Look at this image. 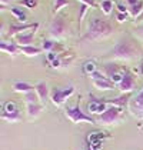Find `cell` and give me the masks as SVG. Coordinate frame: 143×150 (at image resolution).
Listing matches in <instances>:
<instances>
[{"label":"cell","instance_id":"obj_38","mask_svg":"<svg viewBox=\"0 0 143 150\" xmlns=\"http://www.w3.org/2000/svg\"><path fill=\"white\" fill-rule=\"evenodd\" d=\"M140 71H142V74H143V62H142V64H140Z\"/></svg>","mask_w":143,"mask_h":150},{"label":"cell","instance_id":"obj_5","mask_svg":"<svg viewBox=\"0 0 143 150\" xmlns=\"http://www.w3.org/2000/svg\"><path fill=\"white\" fill-rule=\"evenodd\" d=\"M67 30H69L67 19L63 14L55 16L53 22L50 23V27H49V35H50V37L52 39H62V37L66 36Z\"/></svg>","mask_w":143,"mask_h":150},{"label":"cell","instance_id":"obj_18","mask_svg":"<svg viewBox=\"0 0 143 150\" xmlns=\"http://www.w3.org/2000/svg\"><path fill=\"white\" fill-rule=\"evenodd\" d=\"M1 120L9 122V123H17L22 120V115L20 110H14V112H1Z\"/></svg>","mask_w":143,"mask_h":150},{"label":"cell","instance_id":"obj_17","mask_svg":"<svg viewBox=\"0 0 143 150\" xmlns=\"http://www.w3.org/2000/svg\"><path fill=\"white\" fill-rule=\"evenodd\" d=\"M13 92L16 93H20V94H26V93H30L35 90V86L26 83V81H14L12 86Z\"/></svg>","mask_w":143,"mask_h":150},{"label":"cell","instance_id":"obj_3","mask_svg":"<svg viewBox=\"0 0 143 150\" xmlns=\"http://www.w3.org/2000/svg\"><path fill=\"white\" fill-rule=\"evenodd\" d=\"M122 120H123V109L118 107V106H109L106 112L97 116L96 123L102 125V126H113V125H118Z\"/></svg>","mask_w":143,"mask_h":150},{"label":"cell","instance_id":"obj_12","mask_svg":"<svg viewBox=\"0 0 143 150\" xmlns=\"http://www.w3.org/2000/svg\"><path fill=\"white\" fill-rule=\"evenodd\" d=\"M136 86V79H135V74H132L130 71H126L123 79L118 84V89L122 93H132V90L135 89Z\"/></svg>","mask_w":143,"mask_h":150},{"label":"cell","instance_id":"obj_36","mask_svg":"<svg viewBox=\"0 0 143 150\" xmlns=\"http://www.w3.org/2000/svg\"><path fill=\"white\" fill-rule=\"evenodd\" d=\"M133 22H135V24H140V23H143V13L140 14V16H139V17H137V19H136V20H133Z\"/></svg>","mask_w":143,"mask_h":150},{"label":"cell","instance_id":"obj_14","mask_svg":"<svg viewBox=\"0 0 143 150\" xmlns=\"http://www.w3.org/2000/svg\"><path fill=\"white\" fill-rule=\"evenodd\" d=\"M35 92L37 93V96H39V99H40V103L45 106L46 102L50 99V92H49L46 81H39L35 86Z\"/></svg>","mask_w":143,"mask_h":150},{"label":"cell","instance_id":"obj_7","mask_svg":"<svg viewBox=\"0 0 143 150\" xmlns=\"http://www.w3.org/2000/svg\"><path fill=\"white\" fill-rule=\"evenodd\" d=\"M89 77H90V80L93 81V86L97 90H115V87H116V84L99 70L92 73Z\"/></svg>","mask_w":143,"mask_h":150},{"label":"cell","instance_id":"obj_30","mask_svg":"<svg viewBox=\"0 0 143 150\" xmlns=\"http://www.w3.org/2000/svg\"><path fill=\"white\" fill-rule=\"evenodd\" d=\"M127 16H129V13H119L116 14V19H118V22L119 23H125L126 20H127Z\"/></svg>","mask_w":143,"mask_h":150},{"label":"cell","instance_id":"obj_24","mask_svg":"<svg viewBox=\"0 0 143 150\" xmlns=\"http://www.w3.org/2000/svg\"><path fill=\"white\" fill-rule=\"evenodd\" d=\"M24 96V102H26V104L29 103H40V99H39V96H37V93L33 90V92L30 93H26V94H23Z\"/></svg>","mask_w":143,"mask_h":150},{"label":"cell","instance_id":"obj_23","mask_svg":"<svg viewBox=\"0 0 143 150\" xmlns=\"http://www.w3.org/2000/svg\"><path fill=\"white\" fill-rule=\"evenodd\" d=\"M113 6H115L113 0H100V9L105 14H110L113 10Z\"/></svg>","mask_w":143,"mask_h":150},{"label":"cell","instance_id":"obj_11","mask_svg":"<svg viewBox=\"0 0 143 150\" xmlns=\"http://www.w3.org/2000/svg\"><path fill=\"white\" fill-rule=\"evenodd\" d=\"M39 23H12L9 26V32H7V37H16L17 35H22L26 32H30L33 29H37Z\"/></svg>","mask_w":143,"mask_h":150},{"label":"cell","instance_id":"obj_25","mask_svg":"<svg viewBox=\"0 0 143 150\" xmlns=\"http://www.w3.org/2000/svg\"><path fill=\"white\" fill-rule=\"evenodd\" d=\"M69 3H70V0H55L53 13H55V14H57V13L60 12V9H63V7L69 6Z\"/></svg>","mask_w":143,"mask_h":150},{"label":"cell","instance_id":"obj_29","mask_svg":"<svg viewBox=\"0 0 143 150\" xmlns=\"http://www.w3.org/2000/svg\"><path fill=\"white\" fill-rule=\"evenodd\" d=\"M14 110H17L16 103H13V102H6V103H4L3 112H14Z\"/></svg>","mask_w":143,"mask_h":150},{"label":"cell","instance_id":"obj_39","mask_svg":"<svg viewBox=\"0 0 143 150\" xmlns=\"http://www.w3.org/2000/svg\"><path fill=\"white\" fill-rule=\"evenodd\" d=\"M140 29H142V30H143V26H142V27H140Z\"/></svg>","mask_w":143,"mask_h":150},{"label":"cell","instance_id":"obj_1","mask_svg":"<svg viewBox=\"0 0 143 150\" xmlns=\"http://www.w3.org/2000/svg\"><path fill=\"white\" fill-rule=\"evenodd\" d=\"M112 33H113V26L107 20L100 19V17H93L89 22L86 33L83 36H80L79 42H95V40L105 39Z\"/></svg>","mask_w":143,"mask_h":150},{"label":"cell","instance_id":"obj_28","mask_svg":"<svg viewBox=\"0 0 143 150\" xmlns=\"http://www.w3.org/2000/svg\"><path fill=\"white\" fill-rule=\"evenodd\" d=\"M22 6H26L27 9H35L37 6V0H19Z\"/></svg>","mask_w":143,"mask_h":150},{"label":"cell","instance_id":"obj_2","mask_svg":"<svg viewBox=\"0 0 143 150\" xmlns=\"http://www.w3.org/2000/svg\"><path fill=\"white\" fill-rule=\"evenodd\" d=\"M140 54L139 47L129 39L119 40L110 50V57L116 60H133Z\"/></svg>","mask_w":143,"mask_h":150},{"label":"cell","instance_id":"obj_16","mask_svg":"<svg viewBox=\"0 0 143 150\" xmlns=\"http://www.w3.org/2000/svg\"><path fill=\"white\" fill-rule=\"evenodd\" d=\"M36 30L37 29H33L30 32H26V33L16 36V42L19 43V46H32V43H33L35 36H36Z\"/></svg>","mask_w":143,"mask_h":150},{"label":"cell","instance_id":"obj_10","mask_svg":"<svg viewBox=\"0 0 143 150\" xmlns=\"http://www.w3.org/2000/svg\"><path fill=\"white\" fill-rule=\"evenodd\" d=\"M129 112L132 116L137 117L139 120H143V89L135 97H132L129 103Z\"/></svg>","mask_w":143,"mask_h":150},{"label":"cell","instance_id":"obj_19","mask_svg":"<svg viewBox=\"0 0 143 150\" xmlns=\"http://www.w3.org/2000/svg\"><path fill=\"white\" fill-rule=\"evenodd\" d=\"M43 50H46V52H55V53H57L60 50H63V46L60 45L59 42H55V39H47V40H45L43 42V47H42Z\"/></svg>","mask_w":143,"mask_h":150},{"label":"cell","instance_id":"obj_15","mask_svg":"<svg viewBox=\"0 0 143 150\" xmlns=\"http://www.w3.org/2000/svg\"><path fill=\"white\" fill-rule=\"evenodd\" d=\"M0 50L3 52V53H7V54H10L12 57H16L17 56V53L20 52V46L17 45V43H14V42H1L0 43Z\"/></svg>","mask_w":143,"mask_h":150},{"label":"cell","instance_id":"obj_34","mask_svg":"<svg viewBox=\"0 0 143 150\" xmlns=\"http://www.w3.org/2000/svg\"><path fill=\"white\" fill-rule=\"evenodd\" d=\"M50 64H52V67H53V69H59L60 66H62V62H60V59L57 57L56 60H55V62H52Z\"/></svg>","mask_w":143,"mask_h":150},{"label":"cell","instance_id":"obj_9","mask_svg":"<svg viewBox=\"0 0 143 150\" xmlns=\"http://www.w3.org/2000/svg\"><path fill=\"white\" fill-rule=\"evenodd\" d=\"M103 71H105V74H106L107 77H110V80L113 81L116 86L122 81L123 76H125V73H126V71L122 70L120 66L115 64V63H106V64L103 66Z\"/></svg>","mask_w":143,"mask_h":150},{"label":"cell","instance_id":"obj_20","mask_svg":"<svg viewBox=\"0 0 143 150\" xmlns=\"http://www.w3.org/2000/svg\"><path fill=\"white\" fill-rule=\"evenodd\" d=\"M10 13L19 20V23H26L27 14L24 13V10L20 7V6H10Z\"/></svg>","mask_w":143,"mask_h":150},{"label":"cell","instance_id":"obj_33","mask_svg":"<svg viewBox=\"0 0 143 150\" xmlns=\"http://www.w3.org/2000/svg\"><path fill=\"white\" fill-rule=\"evenodd\" d=\"M80 3H83V4H87L89 7H97V3H96V0H79Z\"/></svg>","mask_w":143,"mask_h":150},{"label":"cell","instance_id":"obj_26","mask_svg":"<svg viewBox=\"0 0 143 150\" xmlns=\"http://www.w3.org/2000/svg\"><path fill=\"white\" fill-rule=\"evenodd\" d=\"M96 70H97V67H96L95 62H92V60H89V62H86L83 64V71L86 73V74H92V73H95Z\"/></svg>","mask_w":143,"mask_h":150},{"label":"cell","instance_id":"obj_22","mask_svg":"<svg viewBox=\"0 0 143 150\" xmlns=\"http://www.w3.org/2000/svg\"><path fill=\"white\" fill-rule=\"evenodd\" d=\"M20 52L23 53L24 56H27V57H35L37 54H40L42 49L33 46V45L32 46H20Z\"/></svg>","mask_w":143,"mask_h":150},{"label":"cell","instance_id":"obj_21","mask_svg":"<svg viewBox=\"0 0 143 150\" xmlns=\"http://www.w3.org/2000/svg\"><path fill=\"white\" fill-rule=\"evenodd\" d=\"M27 106V115L30 116L32 119H35L40 115V112L43 110V104L42 103H29Z\"/></svg>","mask_w":143,"mask_h":150},{"label":"cell","instance_id":"obj_13","mask_svg":"<svg viewBox=\"0 0 143 150\" xmlns=\"http://www.w3.org/2000/svg\"><path fill=\"white\" fill-rule=\"evenodd\" d=\"M106 103L109 106H118V107H129V103L132 100V93H122L118 97H113V99H105Z\"/></svg>","mask_w":143,"mask_h":150},{"label":"cell","instance_id":"obj_27","mask_svg":"<svg viewBox=\"0 0 143 150\" xmlns=\"http://www.w3.org/2000/svg\"><path fill=\"white\" fill-rule=\"evenodd\" d=\"M80 13H79V20H77V23H79V29H80V24H82V20H83V17H84V14H86V12L89 10V6L87 4H80Z\"/></svg>","mask_w":143,"mask_h":150},{"label":"cell","instance_id":"obj_4","mask_svg":"<svg viewBox=\"0 0 143 150\" xmlns=\"http://www.w3.org/2000/svg\"><path fill=\"white\" fill-rule=\"evenodd\" d=\"M64 115L66 117L70 120L72 123H84V122H87V123H92V125H96V119L95 117H92L90 115H86L83 110H82V107H80V102L77 100V103L74 104L73 107H67L66 110H64Z\"/></svg>","mask_w":143,"mask_h":150},{"label":"cell","instance_id":"obj_35","mask_svg":"<svg viewBox=\"0 0 143 150\" xmlns=\"http://www.w3.org/2000/svg\"><path fill=\"white\" fill-rule=\"evenodd\" d=\"M10 1H12V0H0V7H1V10H4L6 6L9 7V6H10Z\"/></svg>","mask_w":143,"mask_h":150},{"label":"cell","instance_id":"obj_8","mask_svg":"<svg viewBox=\"0 0 143 150\" xmlns=\"http://www.w3.org/2000/svg\"><path fill=\"white\" fill-rule=\"evenodd\" d=\"M89 103H87V112L90 115H102L103 112H106V109L109 107V104L106 103L105 99H99L95 94H89Z\"/></svg>","mask_w":143,"mask_h":150},{"label":"cell","instance_id":"obj_37","mask_svg":"<svg viewBox=\"0 0 143 150\" xmlns=\"http://www.w3.org/2000/svg\"><path fill=\"white\" fill-rule=\"evenodd\" d=\"M126 3H127V6L130 7V6H135L136 3H139V0H126Z\"/></svg>","mask_w":143,"mask_h":150},{"label":"cell","instance_id":"obj_6","mask_svg":"<svg viewBox=\"0 0 143 150\" xmlns=\"http://www.w3.org/2000/svg\"><path fill=\"white\" fill-rule=\"evenodd\" d=\"M73 93H74V87L73 86L64 87V89H62V87H53L50 90V100H52V103L55 104V106L60 107Z\"/></svg>","mask_w":143,"mask_h":150},{"label":"cell","instance_id":"obj_31","mask_svg":"<svg viewBox=\"0 0 143 150\" xmlns=\"http://www.w3.org/2000/svg\"><path fill=\"white\" fill-rule=\"evenodd\" d=\"M116 7H118V12L119 13H129V7L126 4H123V3H118Z\"/></svg>","mask_w":143,"mask_h":150},{"label":"cell","instance_id":"obj_32","mask_svg":"<svg viewBox=\"0 0 143 150\" xmlns=\"http://www.w3.org/2000/svg\"><path fill=\"white\" fill-rule=\"evenodd\" d=\"M57 57H59V56H57V53H55V52H49L47 54H46V59H47V62H50V63L55 62Z\"/></svg>","mask_w":143,"mask_h":150}]
</instances>
